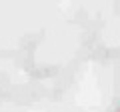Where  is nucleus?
I'll list each match as a JSON object with an SVG mask.
<instances>
[]
</instances>
